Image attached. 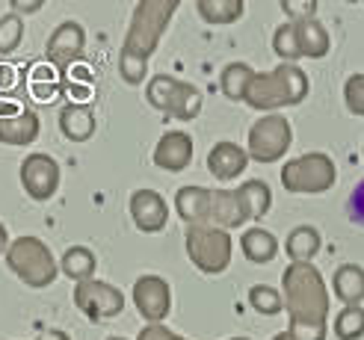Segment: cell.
<instances>
[{
	"mask_svg": "<svg viewBox=\"0 0 364 340\" xmlns=\"http://www.w3.org/2000/svg\"><path fill=\"white\" fill-rule=\"evenodd\" d=\"M284 311L290 323L326 326L329 319V287L314 263H290L282 275Z\"/></svg>",
	"mask_w": 364,
	"mask_h": 340,
	"instance_id": "obj_1",
	"label": "cell"
},
{
	"mask_svg": "<svg viewBox=\"0 0 364 340\" xmlns=\"http://www.w3.org/2000/svg\"><path fill=\"white\" fill-rule=\"evenodd\" d=\"M308 75L294 65V62H282L272 71H258L246 92V104L258 113H276L284 110V106H296L308 98Z\"/></svg>",
	"mask_w": 364,
	"mask_h": 340,
	"instance_id": "obj_2",
	"label": "cell"
},
{
	"mask_svg": "<svg viewBox=\"0 0 364 340\" xmlns=\"http://www.w3.org/2000/svg\"><path fill=\"white\" fill-rule=\"evenodd\" d=\"M178 6H181L178 0H139V4H134L131 24H127L122 48L139 53L145 60H151V53L157 50L163 33L169 30L172 15L178 12Z\"/></svg>",
	"mask_w": 364,
	"mask_h": 340,
	"instance_id": "obj_3",
	"label": "cell"
},
{
	"mask_svg": "<svg viewBox=\"0 0 364 340\" xmlns=\"http://www.w3.org/2000/svg\"><path fill=\"white\" fill-rule=\"evenodd\" d=\"M6 263H9V270L33 290L50 287V284L57 281V273H60V263L53 261L48 243H42L39 237L12 240L6 248Z\"/></svg>",
	"mask_w": 364,
	"mask_h": 340,
	"instance_id": "obj_4",
	"label": "cell"
},
{
	"mask_svg": "<svg viewBox=\"0 0 364 340\" xmlns=\"http://www.w3.org/2000/svg\"><path fill=\"white\" fill-rule=\"evenodd\" d=\"M187 258L193 261V266L205 275H220L228 270L231 263V234L216 225H193L187 228Z\"/></svg>",
	"mask_w": 364,
	"mask_h": 340,
	"instance_id": "obj_5",
	"label": "cell"
},
{
	"mask_svg": "<svg viewBox=\"0 0 364 340\" xmlns=\"http://www.w3.org/2000/svg\"><path fill=\"white\" fill-rule=\"evenodd\" d=\"M335 177H338L335 160L323 151H311L296 160H287L282 169V187L296 195H317L332 190Z\"/></svg>",
	"mask_w": 364,
	"mask_h": 340,
	"instance_id": "obj_6",
	"label": "cell"
},
{
	"mask_svg": "<svg viewBox=\"0 0 364 340\" xmlns=\"http://www.w3.org/2000/svg\"><path fill=\"white\" fill-rule=\"evenodd\" d=\"M145 98H149L154 110L166 113L178 121H193L202 113V92H198L193 83H184L169 75L151 77L149 86H145Z\"/></svg>",
	"mask_w": 364,
	"mask_h": 340,
	"instance_id": "obj_7",
	"label": "cell"
},
{
	"mask_svg": "<svg viewBox=\"0 0 364 340\" xmlns=\"http://www.w3.org/2000/svg\"><path fill=\"white\" fill-rule=\"evenodd\" d=\"M294 142V128L282 113H269L261 116L258 121L249 128V139H246V151L252 160L258 163H276L282 160Z\"/></svg>",
	"mask_w": 364,
	"mask_h": 340,
	"instance_id": "obj_8",
	"label": "cell"
},
{
	"mask_svg": "<svg viewBox=\"0 0 364 340\" xmlns=\"http://www.w3.org/2000/svg\"><path fill=\"white\" fill-rule=\"evenodd\" d=\"M75 305L80 308V314L92 319V323H101V319H113L124 311V296L116 284L89 278V281L75 284Z\"/></svg>",
	"mask_w": 364,
	"mask_h": 340,
	"instance_id": "obj_9",
	"label": "cell"
},
{
	"mask_svg": "<svg viewBox=\"0 0 364 340\" xmlns=\"http://www.w3.org/2000/svg\"><path fill=\"white\" fill-rule=\"evenodd\" d=\"M21 187L33 202H48L60 190V166L50 154L36 151L21 163Z\"/></svg>",
	"mask_w": 364,
	"mask_h": 340,
	"instance_id": "obj_10",
	"label": "cell"
},
{
	"mask_svg": "<svg viewBox=\"0 0 364 340\" xmlns=\"http://www.w3.org/2000/svg\"><path fill=\"white\" fill-rule=\"evenodd\" d=\"M131 296H134V305H136L139 317L149 319V323H163L172 311V290H169L166 278H160V275L136 278Z\"/></svg>",
	"mask_w": 364,
	"mask_h": 340,
	"instance_id": "obj_11",
	"label": "cell"
},
{
	"mask_svg": "<svg viewBox=\"0 0 364 340\" xmlns=\"http://www.w3.org/2000/svg\"><path fill=\"white\" fill-rule=\"evenodd\" d=\"M83 50H86V30L77 21H63L57 30L48 35V42H45L48 62L57 65L60 71H65L75 62H80Z\"/></svg>",
	"mask_w": 364,
	"mask_h": 340,
	"instance_id": "obj_12",
	"label": "cell"
},
{
	"mask_svg": "<svg viewBox=\"0 0 364 340\" xmlns=\"http://www.w3.org/2000/svg\"><path fill=\"white\" fill-rule=\"evenodd\" d=\"M131 219L139 231H145V234H157V231L166 228L169 222V207H166V199L157 192V190H136L131 195Z\"/></svg>",
	"mask_w": 364,
	"mask_h": 340,
	"instance_id": "obj_13",
	"label": "cell"
},
{
	"mask_svg": "<svg viewBox=\"0 0 364 340\" xmlns=\"http://www.w3.org/2000/svg\"><path fill=\"white\" fill-rule=\"evenodd\" d=\"M252 219V210L240 190H210V225L216 228H240Z\"/></svg>",
	"mask_w": 364,
	"mask_h": 340,
	"instance_id": "obj_14",
	"label": "cell"
},
{
	"mask_svg": "<svg viewBox=\"0 0 364 340\" xmlns=\"http://www.w3.org/2000/svg\"><path fill=\"white\" fill-rule=\"evenodd\" d=\"M193 160V139L184 131H166L154 146V166L163 172H184Z\"/></svg>",
	"mask_w": 364,
	"mask_h": 340,
	"instance_id": "obj_15",
	"label": "cell"
},
{
	"mask_svg": "<svg viewBox=\"0 0 364 340\" xmlns=\"http://www.w3.org/2000/svg\"><path fill=\"white\" fill-rule=\"evenodd\" d=\"M24 89L36 104H53L63 92L60 68L50 65V62H30L27 77H24Z\"/></svg>",
	"mask_w": 364,
	"mask_h": 340,
	"instance_id": "obj_16",
	"label": "cell"
},
{
	"mask_svg": "<svg viewBox=\"0 0 364 340\" xmlns=\"http://www.w3.org/2000/svg\"><path fill=\"white\" fill-rule=\"evenodd\" d=\"M249 166V151L234 146V142H216L208 154V172L216 181H234L237 175H243Z\"/></svg>",
	"mask_w": 364,
	"mask_h": 340,
	"instance_id": "obj_17",
	"label": "cell"
},
{
	"mask_svg": "<svg viewBox=\"0 0 364 340\" xmlns=\"http://www.w3.org/2000/svg\"><path fill=\"white\" fill-rule=\"evenodd\" d=\"M175 210L178 216L193 225H210V190L205 187H181L175 192Z\"/></svg>",
	"mask_w": 364,
	"mask_h": 340,
	"instance_id": "obj_18",
	"label": "cell"
},
{
	"mask_svg": "<svg viewBox=\"0 0 364 340\" xmlns=\"http://www.w3.org/2000/svg\"><path fill=\"white\" fill-rule=\"evenodd\" d=\"M39 131H42L39 116H36L30 106L12 119H0V142H4V146H12V148H21V146L36 142L39 139Z\"/></svg>",
	"mask_w": 364,
	"mask_h": 340,
	"instance_id": "obj_19",
	"label": "cell"
},
{
	"mask_svg": "<svg viewBox=\"0 0 364 340\" xmlns=\"http://www.w3.org/2000/svg\"><path fill=\"white\" fill-rule=\"evenodd\" d=\"M95 113L92 106H80V104H65L60 113V131L68 142H86L89 136H95Z\"/></svg>",
	"mask_w": 364,
	"mask_h": 340,
	"instance_id": "obj_20",
	"label": "cell"
},
{
	"mask_svg": "<svg viewBox=\"0 0 364 340\" xmlns=\"http://www.w3.org/2000/svg\"><path fill=\"white\" fill-rule=\"evenodd\" d=\"M63 92L68 95V104H80L89 106L95 101V75L86 62H75L71 68H65V77H63Z\"/></svg>",
	"mask_w": 364,
	"mask_h": 340,
	"instance_id": "obj_21",
	"label": "cell"
},
{
	"mask_svg": "<svg viewBox=\"0 0 364 340\" xmlns=\"http://www.w3.org/2000/svg\"><path fill=\"white\" fill-rule=\"evenodd\" d=\"M332 290L347 308L364 302V266H358V263L338 266L332 275Z\"/></svg>",
	"mask_w": 364,
	"mask_h": 340,
	"instance_id": "obj_22",
	"label": "cell"
},
{
	"mask_svg": "<svg viewBox=\"0 0 364 340\" xmlns=\"http://www.w3.org/2000/svg\"><path fill=\"white\" fill-rule=\"evenodd\" d=\"M320 231L314 225H296L284 240V252L290 258V263H311L314 255L320 252Z\"/></svg>",
	"mask_w": 364,
	"mask_h": 340,
	"instance_id": "obj_23",
	"label": "cell"
},
{
	"mask_svg": "<svg viewBox=\"0 0 364 340\" xmlns=\"http://www.w3.org/2000/svg\"><path fill=\"white\" fill-rule=\"evenodd\" d=\"M296 42H299V53L308 60H323L332 48V39L326 27L317 21V18H308V21H296Z\"/></svg>",
	"mask_w": 364,
	"mask_h": 340,
	"instance_id": "obj_24",
	"label": "cell"
},
{
	"mask_svg": "<svg viewBox=\"0 0 364 340\" xmlns=\"http://www.w3.org/2000/svg\"><path fill=\"white\" fill-rule=\"evenodd\" d=\"M240 248L252 263H269L279 255V240H276V234H269L264 228H249L240 237Z\"/></svg>",
	"mask_w": 364,
	"mask_h": 340,
	"instance_id": "obj_25",
	"label": "cell"
},
{
	"mask_svg": "<svg viewBox=\"0 0 364 340\" xmlns=\"http://www.w3.org/2000/svg\"><path fill=\"white\" fill-rule=\"evenodd\" d=\"M255 75H258V71H255L249 62H228L223 68V75H220L223 95L228 101H246V92H249Z\"/></svg>",
	"mask_w": 364,
	"mask_h": 340,
	"instance_id": "obj_26",
	"label": "cell"
},
{
	"mask_svg": "<svg viewBox=\"0 0 364 340\" xmlns=\"http://www.w3.org/2000/svg\"><path fill=\"white\" fill-rule=\"evenodd\" d=\"M95 266H98V261H95V255L89 252L86 246H68L65 252H63V261H60V270L68 278H75L77 284L92 278L95 275Z\"/></svg>",
	"mask_w": 364,
	"mask_h": 340,
	"instance_id": "obj_27",
	"label": "cell"
},
{
	"mask_svg": "<svg viewBox=\"0 0 364 340\" xmlns=\"http://www.w3.org/2000/svg\"><path fill=\"white\" fill-rule=\"evenodd\" d=\"M202 21L208 24H234L243 15V0H198L196 4Z\"/></svg>",
	"mask_w": 364,
	"mask_h": 340,
	"instance_id": "obj_28",
	"label": "cell"
},
{
	"mask_svg": "<svg viewBox=\"0 0 364 340\" xmlns=\"http://www.w3.org/2000/svg\"><path fill=\"white\" fill-rule=\"evenodd\" d=\"M240 195L246 199V204L252 210V219H264L269 213V207H272V192L264 181H258V177H255V181H246L240 187Z\"/></svg>",
	"mask_w": 364,
	"mask_h": 340,
	"instance_id": "obj_29",
	"label": "cell"
},
{
	"mask_svg": "<svg viewBox=\"0 0 364 340\" xmlns=\"http://www.w3.org/2000/svg\"><path fill=\"white\" fill-rule=\"evenodd\" d=\"M335 337L338 340H361L364 337V308L350 305L335 317Z\"/></svg>",
	"mask_w": 364,
	"mask_h": 340,
	"instance_id": "obj_30",
	"label": "cell"
},
{
	"mask_svg": "<svg viewBox=\"0 0 364 340\" xmlns=\"http://www.w3.org/2000/svg\"><path fill=\"white\" fill-rule=\"evenodd\" d=\"M272 50H276V57L282 62H296L302 60V53H299V42H296V27L284 21L276 27V33H272Z\"/></svg>",
	"mask_w": 364,
	"mask_h": 340,
	"instance_id": "obj_31",
	"label": "cell"
},
{
	"mask_svg": "<svg viewBox=\"0 0 364 340\" xmlns=\"http://www.w3.org/2000/svg\"><path fill=\"white\" fill-rule=\"evenodd\" d=\"M249 305L264 314V317H276L284 311V296L276 287H267V284H255L249 290Z\"/></svg>",
	"mask_w": 364,
	"mask_h": 340,
	"instance_id": "obj_32",
	"label": "cell"
},
{
	"mask_svg": "<svg viewBox=\"0 0 364 340\" xmlns=\"http://www.w3.org/2000/svg\"><path fill=\"white\" fill-rule=\"evenodd\" d=\"M119 75L127 86H139L145 80V75H149V60L139 57V53H134V50L122 48L119 50Z\"/></svg>",
	"mask_w": 364,
	"mask_h": 340,
	"instance_id": "obj_33",
	"label": "cell"
},
{
	"mask_svg": "<svg viewBox=\"0 0 364 340\" xmlns=\"http://www.w3.org/2000/svg\"><path fill=\"white\" fill-rule=\"evenodd\" d=\"M21 39H24V18L15 15V12L0 15V57L18 50Z\"/></svg>",
	"mask_w": 364,
	"mask_h": 340,
	"instance_id": "obj_34",
	"label": "cell"
},
{
	"mask_svg": "<svg viewBox=\"0 0 364 340\" xmlns=\"http://www.w3.org/2000/svg\"><path fill=\"white\" fill-rule=\"evenodd\" d=\"M24 77H27V71L18 62H4L0 60V98L15 95V89L24 86Z\"/></svg>",
	"mask_w": 364,
	"mask_h": 340,
	"instance_id": "obj_35",
	"label": "cell"
},
{
	"mask_svg": "<svg viewBox=\"0 0 364 340\" xmlns=\"http://www.w3.org/2000/svg\"><path fill=\"white\" fill-rule=\"evenodd\" d=\"M343 104L355 116H364V75H353L343 83Z\"/></svg>",
	"mask_w": 364,
	"mask_h": 340,
	"instance_id": "obj_36",
	"label": "cell"
},
{
	"mask_svg": "<svg viewBox=\"0 0 364 340\" xmlns=\"http://www.w3.org/2000/svg\"><path fill=\"white\" fill-rule=\"evenodd\" d=\"M282 12L290 18V24H296V21H308V18H314L317 4L314 0H284Z\"/></svg>",
	"mask_w": 364,
	"mask_h": 340,
	"instance_id": "obj_37",
	"label": "cell"
},
{
	"mask_svg": "<svg viewBox=\"0 0 364 340\" xmlns=\"http://www.w3.org/2000/svg\"><path fill=\"white\" fill-rule=\"evenodd\" d=\"M347 216H350V222H355V225H361V228H364V177L355 184V190L350 192Z\"/></svg>",
	"mask_w": 364,
	"mask_h": 340,
	"instance_id": "obj_38",
	"label": "cell"
},
{
	"mask_svg": "<svg viewBox=\"0 0 364 340\" xmlns=\"http://www.w3.org/2000/svg\"><path fill=\"white\" fill-rule=\"evenodd\" d=\"M287 334L294 340H326L329 329H326V326H308V323H290Z\"/></svg>",
	"mask_w": 364,
	"mask_h": 340,
	"instance_id": "obj_39",
	"label": "cell"
},
{
	"mask_svg": "<svg viewBox=\"0 0 364 340\" xmlns=\"http://www.w3.org/2000/svg\"><path fill=\"white\" fill-rule=\"evenodd\" d=\"M136 340H187V337H181V334L169 331L166 326H160V323H149V326L139 331Z\"/></svg>",
	"mask_w": 364,
	"mask_h": 340,
	"instance_id": "obj_40",
	"label": "cell"
},
{
	"mask_svg": "<svg viewBox=\"0 0 364 340\" xmlns=\"http://www.w3.org/2000/svg\"><path fill=\"white\" fill-rule=\"evenodd\" d=\"M27 106L21 104V98H15V95H6V98H0V119H12L18 113H24Z\"/></svg>",
	"mask_w": 364,
	"mask_h": 340,
	"instance_id": "obj_41",
	"label": "cell"
},
{
	"mask_svg": "<svg viewBox=\"0 0 364 340\" xmlns=\"http://www.w3.org/2000/svg\"><path fill=\"white\" fill-rule=\"evenodd\" d=\"M45 4L42 0H9V9L15 15H27V12H39Z\"/></svg>",
	"mask_w": 364,
	"mask_h": 340,
	"instance_id": "obj_42",
	"label": "cell"
},
{
	"mask_svg": "<svg viewBox=\"0 0 364 340\" xmlns=\"http://www.w3.org/2000/svg\"><path fill=\"white\" fill-rule=\"evenodd\" d=\"M36 340H71V337L65 331H60V329H45V331L36 334Z\"/></svg>",
	"mask_w": 364,
	"mask_h": 340,
	"instance_id": "obj_43",
	"label": "cell"
},
{
	"mask_svg": "<svg viewBox=\"0 0 364 340\" xmlns=\"http://www.w3.org/2000/svg\"><path fill=\"white\" fill-rule=\"evenodd\" d=\"M6 248H9V231L4 222H0V255H6Z\"/></svg>",
	"mask_w": 364,
	"mask_h": 340,
	"instance_id": "obj_44",
	"label": "cell"
},
{
	"mask_svg": "<svg viewBox=\"0 0 364 340\" xmlns=\"http://www.w3.org/2000/svg\"><path fill=\"white\" fill-rule=\"evenodd\" d=\"M269 340H294V337H290L287 331H282V334H276V337H269Z\"/></svg>",
	"mask_w": 364,
	"mask_h": 340,
	"instance_id": "obj_45",
	"label": "cell"
},
{
	"mask_svg": "<svg viewBox=\"0 0 364 340\" xmlns=\"http://www.w3.org/2000/svg\"><path fill=\"white\" fill-rule=\"evenodd\" d=\"M107 340H127V337H107Z\"/></svg>",
	"mask_w": 364,
	"mask_h": 340,
	"instance_id": "obj_46",
	"label": "cell"
},
{
	"mask_svg": "<svg viewBox=\"0 0 364 340\" xmlns=\"http://www.w3.org/2000/svg\"><path fill=\"white\" fill-rule=\"evenodd\" d=\"M231 340H249V337H231Z\"/></svg>",
	"mask_w": 364,
	"mask_h": 340,
	"instance_id": "obj_47",
	"label": "cell"
}]
</instances>
